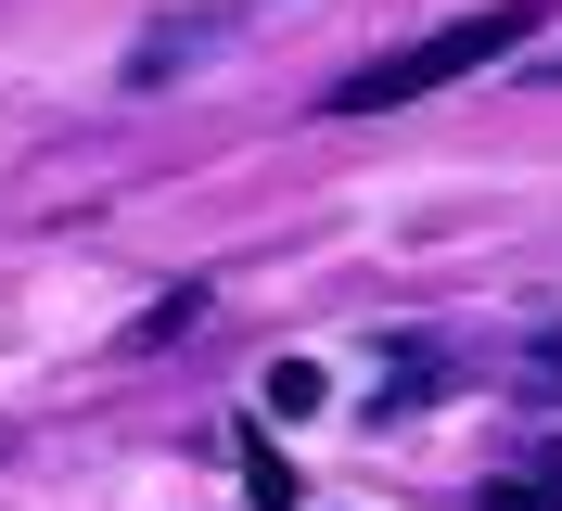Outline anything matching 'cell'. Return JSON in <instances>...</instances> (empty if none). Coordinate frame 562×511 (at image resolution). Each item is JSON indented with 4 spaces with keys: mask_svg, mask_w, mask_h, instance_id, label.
<instances>
[{
    "mask_svg": "<svg viewBox=\"0 0 562 511\" xmlns=\"http://www.w3.org/2000/svg\"><path fill=\"white\" fill-rule=\"evenodd\" d=\"M550 26L537 0H486V13H448L435 38H409V52H371V65L333 77V115H384V102H422V90H448V77L498 65V52H525V38Z\"/></svg>",
    "mask_w": 562,
    "mask_h": 511,
    "instance_id": "cell-1",
    "label": "cell"
},
{
    "mask_svg": "<svg viewBox=\"0 0 562 511\" xmlns=\"http://www.w3.org/2000/svg\"><path fill=\"white\" fill-rule=\"evenodd\" d=\"M473 511H562V435H525V447L486 474V499H473Z\"/></svg>",
    "mask_w": 562,
    "mask_h": 511,
    "instance_id": "cell-2",
    "label": "cell"
},
{
    "mask_svg": "<svg viewBox=\"0 0 562 511\" xmlns=\"http://www.w3.org/2000/svg\"><path fill=\"white\" fill-rule=\"evenodd\" d=\"M384 358H396V371H384V397H371V422H409L422 397H448V345H435V333H422V345H384Z\"/></svg>",
    "mask_w": 562,
    "mask_h": 511,
    "instance_id": "cell-3",
    "label": "cell"
},
{
    "mask_svg": "<svg viewBox=\"0 0 562 511\" xmlns=\"http://www.w3.org/2000/svg\"><path fill=\"white\" fill-rule=\"evenodd\" d=\"M217 26H231V13H167V26L128 52V90H167V77L192 65V38H217Z\"/></svg>",
    "mask_w": 562,
    "mask_h": 511,
    "instance_id": "cell-4",
    "label": "cell"
},
{
    "mask_svg": "<svg viewBox=\"0 0 562 511\" xmlns=\"http://www.w3.org/2000/svg\"><path fill=\"white\" fill-rule=\"evenodd\" d=\"M192 320H205V295H167V307H154V320L128 333V358H154V345H167V333H192Z\"/></svg>",
    "mask_w": 562,
    "mask_h": 511,
    "instance_id": "cell-5",
    "label": "cell"
},
{
    "mask_svg": "<svg viewBox=\"0 0 562 511\" xmlns=\"http://www.w3.org/2000/svg\"><path fill=\"white\" fill-rule=\"evenodd\" d=\"M269 409H281V422H294V409H319V371H307V358H281V371H269Z\"/></svg>",
    "mask_w": 562,
    "mask_h": 511,
    "instance_id": "cell-6",
    "label": "cell"
},
{
    "mask_svg": "<svg viewBox=\"0 0 562 511\" xmlns=\"http://www.w3.org/2000/svg\"><path fill=\"white\" fill-rule=\"evenodd\" d=\"M525 384H537V397H562V320H550V333L525 345Z\"/></svg>",
    "mask_w": 562,
    "mask_h": 511,
    "instance_id": "cell-7",
    "label": "cell"
},
{
    "mask_svg": "<svg viewBox=\"0 0 562 511\" xmlns=\"http://www.w3.org/2000/svg\"><path fill=\"white\" fill-rule=\"evenodd\" d=\"M537 77H550V90H562V52H537Z\"/></svg>",
    "mask_w": 562,
    "mask_h": 511,
    "instance_id": "cell-8",
    "label": "cell"
}]
</instances>
